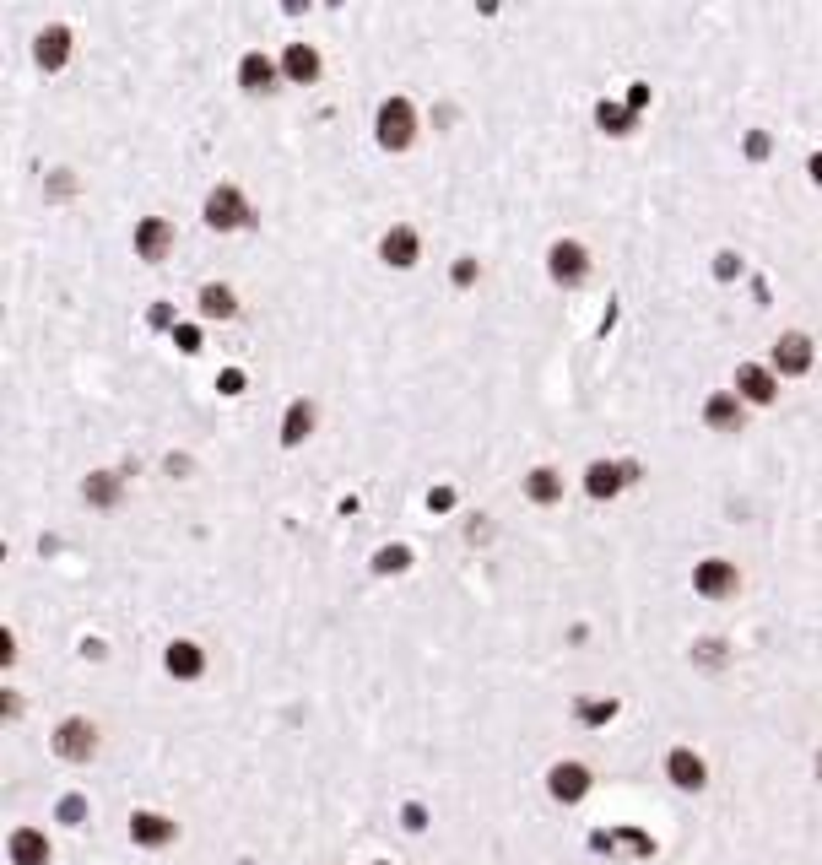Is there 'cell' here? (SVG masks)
<instances>
[{"label":"cell","instance_id":"20","mask_svg":"<svg viewBox=\"0 0 822 865\" xmlns=\"http://www.w3.org/2000/svg\"><path fill=\"white\" fill-rule=\"evenodd\" d=\"M525 492H530V498H536V503H552V498H558V492H563V476L552 471V465H536V471L525 476Z\"/></svg>","mask_w":822,"mask_h":865},{"label":"cell","instance_id":"8","mask_svg":"<svg viewBox=\"0 0 822 865\" xmlns=\"http://www.w3.org/2000/svg\"><path fill=\"white\" fill-rule=\"evenodd\" d=\"M666 774H671V784H682V790H704L709 768H704V757H698L693 747H676L666 757Z\"/></svg>","mask_w":822,"mask_h":865},{"label":"cell","instance_id":"27","mask_svg":"<svg viewBox=\"0 0 822 865\" xmlns=\"http://www.w3.org/2000/svg\"><path fill=\"white\" fill-rule=\"evenodd\" d=\"M806 168H812V179L822 184V152H812V163H806Z\"/></svg>","mask_w":822,"mask_h":865},{"label":"cell","instance_id":"26","mask_svg":"<svg viewBox=\"0 0 822 865\" xmlns=\"http://www.w3.org/2000/svg\"><path fill=\"white\" fill-rule=\"evenodd\" d=\"M217 384H222V390H228V395H233V390H238V384H244V374H238V368H228V374H222Z\"/></svg>","mask_w":822,"mask_h":865},{"label":"cell","instance_id":"21","mask_svg":"<svg viewBox=\"0 0 822 865\" xmlns=\"http://www.w3.org/2000/svg\"><path fill=\"white\" fill-rule=\"evenodd\" d=\"M287 76H298V82H314L320 76V55H314L309 44H287Z\"/></svg>","mask_w":822,"mask_h":865},{"label":"cell","instance_id":"5","mask_svg":"<svg viewBox=\"0 0 822 865\" xmlns=\"http://www.w3.org/2000/svg\"><path fill=\"white\" fill-rule=\"evenodd\" d=\"M741 584V568L725 563V557H704V563L693 568V590L698 595H731Z\"/></svg>","mask_w":822,"mask_h":865},{"label":"cell","instance_id":"7","mask_svg":"<svg viewBox=\"0 0 822 865\" xmlns=\"http://www.w3.org/2000/svg\"><path fill=\"white\" fill-rule=\"evenodd\" d=\"M774 368H779V374H806V368H812V341H806L801 330L779 336L774 341Z\"/></svg>","mask_w":822,"mask_h":865},{"label":"cell","instance_id":"9","mask_svg":"<svg viewBox=\"0 0 822 865\" xmlns=\"http://www.w3.org/2000/svg\"><path fill=\"white\" fill-rule=\"evenodd\" d=\"M774 368H758V363H741L736 368V395H747V401H758V406H768L774 401Z\"/></svg>","mask_w":822,"mask_h":865},{"label":"cell","instance_id":"12","mask_svg":"<svg viewBox=\"0 0 822 865\" xmlns=\"http://www.w3.org/2000/svg\"><path fill=\"white\" fill-rule=\"evenodd\" d=\"M179 833V822H168V817H157V811H136V817H130V838H136V844H168V838H174Z\"/></svg>","mask_w":822,"mask_h":865},{"label":"cell","instance_id":"15","mask_svg":"<svg viewBox=\"0 0 822 865\" xmlns=\"http://www.w3.org/2000/svg\"><path fill=\"white\" fill-rule=\"evenodd\" d=\"M11 860L17 865H49V838L33 833V828L11 833Z\"/></svg>","mask_w":822,"mask_h":865},{"label":"cell","instance_id":"18","mask_svg":"<svg viewBox=\"0 0 822 865\" xmlns=\"http://www.w3.org/2000/svg\"><path fill=\"white\" fill-rule=\"evenodd\" d=\"M314 428V406L309 401H293L287 406V417H282V444H303Z\"/></svg>","mask_w":822,"mask_h":865},{"label":"cell","instance_id":"3","mask_svg":"<svg viewBox=\"0 0 822 865\" xmlns=\"http://www.w3.org/2000/svg\"><path fill=\"white\" fill-rule=\"evenodd\" d=\"M206 222L211 228H244L249 222V201L238 184H217V190L206 195Z\"/></svg>","mask_w":822,"mask_h":865},{"label":"cell","instance_id":"16","mask_svg":"<svg viewBox=\"0 0 822 865\" xmlns=\"http://www.w3.org/2000/svg\"><path fill=\"white\" fill-rule=\"evenodd\" d=\"M168 671L174 676H201L206 671V655H201V644H190V638H179V644H168Z\"/></svg>","mask_w":822,"mask_h":865},{"label":"cell","instance_id":"23","mask_svg":"<svg viewBox=\"0 0 822 865\" xmlns=\"http://www.w3.org/2000/svg\"><path fill=\"white\" fill-rule=\"evenodd\" d=\"M82 492H87L92 503H114V498H119V476H114V471H98V476H87Z\"/></svg>","mask_w":822,"mask_h":865},{"label":"cell","instance_id":"19","mask_svg":"<svg viewBox=\"0 0 822 865\" xmlns=\"http://www.w3.org/2000/svg\"><path fill=\"white\" fill-rule=\"evenodd\" d=\"M65 49H71V33H65L60 22H55V28L38 33V49H33V55H38V65H60V60H65Z\"/></svg>","mask_w":822,"mask_h":865},{"label":"cell","instance_id":"11","mask_svg":"<svg viewBox=\"0 0 822 865\" xmlns=\"http://www.w3.org/2000/svg\"><path fill=\"white\" fill-rule=\"evenodd\" d=\"M168 238H174L168 217H141V222H136V255H141V260H163Z\"/></svg>","mask_w":822,"mask_h":865},{"label":"cell","instance_id":"13","mask_svg":"<svg viewBox=\"0 0 822 865\" xmlns=\"http://www.w3.org/2000/svg\"><path fill=\"white\" fill-rule=\"evenodd\" d=\"M238 82H244L249 92H265V87L276 82V60L265 55V49H249V55L238 60Z\"/></svg>","mask_w":822,"mask_h":865},{"label":"cell","instance_id":"22","mask_svg":"<svg viewBox=\"0 0 822 865\" xmlns=\"http://www.w3.org/2000/svg\"><path fill=\"white\" fill-rule=\"evenodd\" d=\"M704 417L714 422V428H736L741 422V395H714V401L704 406Z\"/></svg>","mask_w":822,"mask_h":865},{"label":"cell","instance_id":"2","mask_svg":"<svg viewBox=\"0 0 822 865\" xmlns=\"http://www.w3.org/2000/svg\"><path fill=\"white\" fill-rule=\"evenodd\" d=\"M547 271H552V282L579 287V282L590 276V255H585V244H579V238H558V244L547 249Z\"/></svg>","mask_w":822,"mask_h":865},{"label":"cell","instance_id":"6","mask_svg":"<svg viewBox=\"0 0 822 865\" xmlns=\"http://www.w3.org/2000/svg\"><path fill=\"white\" fill-rule=\"evenodd\" d=\"M639 476V465H617V460H595L585 471V492L590 498H612V492H622V482H633Z\"/></svg>","mask_w":822,"mask_h":865},{"label":"cell","instance_id":"28","mask_svg":"<svg viewBox=\"0 0 822 865\" xmlns=\"http://www.w3.org/2000/svg\"><path fill=\"white\" fill-rule=\"evenodd\" d=\"M817 774H822V752H817Z\"/></svg>","mask_w":822,"mask_h":865},{"label":"cell","instance_id":"24","mask_svg":"<svg viewBox=\"0 0 822 865\" xmlns=\"http://www.w3.org/2000/svg\"><path fill=\"white\" fill-rule=\"evenodd\" d=\"M406 563H411V552H406V547H379V557H374L379 574H401Z\"/></svg>","mask_w":822,"mask_h":865},{"label":"cell","instance_id":"14","mask_svg":"<svg viewBox=\"0 0 822 865\" xmlns=\"http://www.w3.org/2000/svg\"><path fill=\"white\" fill-rule=\"evenodd\" d=\"M585 790H590V768L585 763H558V768H552V795H558V801H579Z\"/></svg>","mask_w":822,"mask_h":865},{"label":"cell","instance_id":"17","mask_svg":"<svg viewBox=\"0 0 822 865\" xmlns=\"http://www.w3.org/2000/svg\"><path fill=\"white\" fill-rule=\"evenodd\" d=\"M201 314H206V319H233V314H238V298H233V287H222V282H206V287H201Z\"/></svg>","mask_w":822,"mask_h":865},{"label":"cell","instance_id":"10","mask_svg":"<svg viewBox=\"0 0 822 865\" xmlns=\"http://www.w3.org/2000/svg\"><path fill=\"white\" fill-rule=\"evenodd\" d=\"M379 255L390 265H417V228H411V222H395V228L379 238Z\"/></svg>","mask_w":822,"mask_h":865},{"label":"cell","instance_id":"1","mask_svg":"<svg viewBox=\"0 0 822 865\" xmlns=\"http://www.w3.org/2000/svg\"><path fill=\"white\" fill-rule=\"evenodd\" d=\"M374 130H379L384 146H406L411 136H417V109H411V98H401V92H395V98H384Z\"/></svg>","mask_w":822,"mask_h":865},{"label":"cell","instance_id":"4","mask_svg":"<svg viewBox=\"0 0 822 865\" xmlns=\"http://www.w3.org/2000/svg\"><path fill=\"white\" fill-rule=\"evenodd\" d=\"M55 752L71 757V763H87V757L98 752V725H92V720H65L55 730Z\"/></svg>","mask_w":822,"mask_h":865},{"label":"cell","instance_id":"25","mask_svg":"<svg viewBox=\"0 0 822 865\" xmlns=\"http://www.w3.org/2000/svg\"><path fill=\"white\" fill-rule=\"evenodd\" d=\"M601 125H612V130H622V125H628V114H622L617 103H601Z\"/></svg>","mask_w":822,"mask_h":865}]
</instances>
